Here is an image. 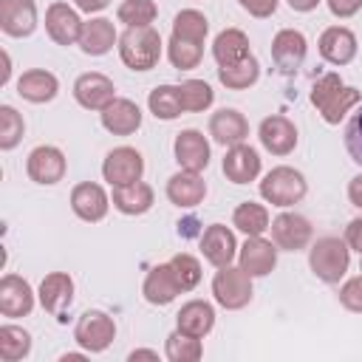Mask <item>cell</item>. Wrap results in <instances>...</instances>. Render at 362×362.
I'll return each mask as SVG.
<instances>
[{"label":"cell","mask_w":362,"mask_h":362,"mask_svg":"<svg viewBox=\"0 0 362 362\" xmlns=\"http://www.w3.org/2000/svg\"><path fill=\"white\" fill-rule=\"evenodd\" d=\"M362 99V93L351 85L342 82L339 74H325L311 85V105L320 110L322 122L328 124H339L345 119V113Z\"/></svg>","instance_id":"6da1fadb"},{"label":"cell","mask_w":362,"mask_h":362,"mask_svg":"<svg viewBox=\"0 0 362 362\" xmlns=\"http://www.w3.org/2000/svg\"><path fill=\"white\" fill-rule=\"evenodd\" d=\"M119 57L130 71H150L158 65L164 42L161 34L153 25H139V28H124L119 34Z\"/></svg>","instance_id":"7a4b0ae2"},{"label":"cell","mask_w":362,"mask_h":362,"mask_svg":"<svg viewBox=\"0 0 362 362\" xmlns=\"http://www.w3.org/2000/svg\"><path fill=\"white\" fill-rule=\"evenodd\" d=\"M308 192V184H305V175L288 164H280V167H272L263 181H260V198L272 206H294L305 198Z\"/></svg>","instance_id":"3957f363"},{"label":"cell","mask_w":362,"mask_h":362,"mask_svg":"<svg viewBox=\"0 0 362 362\" xmlns=\"http://www.w3.org/2000/svg\"><path fill=\"white\" fill-rule=\"evenodd\" d=\"M308 266L322 283H339L351 266V249L345 238L342 240L334 235L317 238L314 246L308 249Z\"/></svg>","instance_id":"277c9868"},{"label":"cell","mask_w":362,"mask_h":362,"mask_svg":"<svg viewBox=\"0 0 362 362\" xmlns=\"http://www.w3.org/2000/svg\"><path fill=\"white\" fill-rule=\"evenodd\" d=\"M252 274H246L240 266H221L212 277V297L226 311H240L252 300Z\"/></svg>","instance_id":"5b68a950"},{"label":"cell","mask_w":362,"mask_h":362,"mask_svg":"<svg viewBox=\"0 0 362 362\" xmlns=\"http://www.w3.org/2000/svg\"><path fill=\"white\" fill-rule=\"evenodd\" d=\"M74 339L76 345L85 351V354H102L110 348V342L116 339V322L110 314L105 311H85L79 320H76V328H74Z\"/></svg>","instance_id":"8992f818"},{"label":"cell","mask_w":362,"mask_h":362,"mask_svg":"<svg viewBox=\"0 0 362 362\" xmlns=\"http://www.w3.org/2000/svg\"><path fill=\"white\" fill-rule=\"evenodd\" d=\"M65 170H68V161H65V153L54 144H40L28 153L25 158V173L34 184H42V187H51V184H59L65 178Z\"/></svg>","instance_id":"52a82bcc"},{"label":"cell","mask_w":362,"mask_h":362,"mask_svg":"<svg viewBox=\"0 0 362 362\" xmlns=\"http://www.w3.org/2000/svg\"><path fill=\"white\" fill-rule=\"evenodd\" d=\"M144 175V158L136 147H116L102 161V178L110 187H124L133 181H141Z\"/></svg>","instance_id":"ba28073f"},{"label":"cell","mask_w":362,"mask_h":362,"mask_svg":"<svg viewBox=\"0 0 362 362\" xmlns=\"http://www.w3.org/2000/svg\"><path fill=\"white\" fill-rule=\"evenodd\" d=\"M272 240L277 249H286V252H300L311 243V221L300 212H280L274 221H272Z\"/></svg>","instance_id":"9c48e42d"},{"label":"cell","mask_w":362,"mask_h":362,"mask_svg":"<svg viewBox=\"0 0 362 362\" xmlns=\"http://www.w3.org/2000/svg\"><path fill=\"white\" fill-rule=\"evenodd\" d=\"M37 297H40L42 308L62 322L65 314H68V308H71V303H74V277L68 272H48L40 280Z\"/></svg>","instance_id":"30bf717a"},{"label":"cell","mask_w":362,"mask_h":362,"mask_svg":"<svg viewBox=\"0 0 362 362\" xmlns=\"http://www.w3.org/2000/svg\"><path fill=\"white\" fill-rule=\"evenodd\" d=\"M82 20H79V8L57 0L45 8V31L48 37L57 42V45H74L79 42V34H82Z\"/></svg>","instance_id":"8fae6325"},{"label":"cell","mask_w":362,"mask_h":362,"mask_svg":"<svg viewBox=\"0 0 362 362\" xmlns=\"http://www.w3.org/2000/svg\"><path fill=\"white\" fill-rule=\"evenodd\" d=\"M74 99L85 107V110H105L113 99H116V88L113 79L99 74V71H88L82 76H76L74 82Z\"/></svg>","instance_id":"7c38bea8"},{"label":"cell","mask_w":362,"mask_h":362,"mask_svg":"<svg viewBox=\"0 0 362 362\" xmlns=\"http://www.w3.org/2000/svg\"><path fill=\"white\" fill-rule=\"evenodd\" d=\"M238 266L252 277H266L277 266V246L263 235H249L246 243L238 249Z\"/></svg>","instance_id":"4fadbf2b"},{"label":"cell","mask_w":362,"mask_h":362,"mask_svg":"<svg viewBox=\"0 0 362 362\" xmlns=\"http://www.w3.org/2000/svg\"><path fill=\"white\" fill-rule=\"evenodd\" d=\"M305 51H308V40L297 28H280L272 40V59L283 74H294L305 62Z\"/></svg>","instance_id":"5bb4252c"},{"label":"cell","mask_w":362,"mask_h":362,"mask_svg":"<svg viewBox=\"0 0 362 362\" xmlns=\"http://www.w3.org/2000/svg\"><path fill=\"white\" fill-rule=\"evenodd\" d=\"M173 153H175V161L181 170H189V173H204L209 167V141L201 130L195 127H187L175 136L173 141Z\"/></svg>","instance_id":"9a60e30c"},{"label":"cell","mask_w":362,"mask_h":362,"mask_svg":"<svg viewBox=\"0 0 362 362\" xmlns=\"http://www.w3.org/2000/svg\"><path fill=\"white\" fill-rule=\"evenodd\" d=\"M71 209L79 221H88V223H96L107 215L110 209V195L105 192L102 184L96 181H82L71 189Z\"/></svg>","instance_id":"2e32d148"},{"label":"cell","mask_w":362,"mask_h":362,"mask_svg":"<svg viewBox=\"0 0 362 362\" xmlns=\"http://www.w3.org/2000/svg\"><path fill=\"white\" fill-rule=\"evenodd\" d=\"M238 238L229 226L223 223H209L201 235V255L206 263H212L215 269L221 266H229L235 257H238Z\"/></svg>","instance_id":"e0dca14e"},{"label":"cell","mask_w":362,"mask_h":362,"mask_svg":"<svg viewBox=\"0 0 362 362\" xmlns=\"http://www.w3.org/2000/svg\"><path fill=\"white\" fill-rule=\"evenodd\" d=\"M320 57L331 65H348L354 62L356 51H359V42H356V34L348 28V25H328L322 34H320Z\"/></svg>","instance_id":"ac0fdd59"},{"label":"cell","mask_w":362,"mask_h":362,"mask_svg":"<svg viewBox=\"0 0 362 362\" xmlns=\"http://www.w3.org/2000/svg\"><path fill=\"white\" fill-rule=\"evenodd\" d=\"M257 139L260 144L272 153V156H288L294 147H297V127L288 116H266L257 127Z\"/></svg>","instance_id":"d6986e66"},{"label":"cell","mask_w":362,"mask_h":362,"mask_svg":"<svg viewBox=\"0 0 362 362\" xmlns=\"http://www.w3.org/2000/svg\"><path fill=\"white\" fill-rule=\"evenodd\" d=\"M34 308V288L20 274H3L0 280V314L3 317H28Z\"/></svg>","instance_id":"ffe728a7"},{"label":"cell","mask_w":362,"mask_h":362,"mask_svg":"<svg viewBox=\"0 0 362 362\" xmlns=\"http://www.w3.org/2000/svg\"><path fill=\"white\" fill-rule=\"evenodd\" d=\"M223 175L232 181V184H249L260 175V156L252 144L240 141L235 147H226V156H223Z\"/></svg>","instance_id":"44dd1931"},{"label":"cell","mask_w":362,"mask_h":362,"mask_svg":"<svg viewBox=\"0 0 362 362\" xmlns=\"http://www.w3.org/2000/svg\"><path fill=\"white\" fill-rule=\"evenodd\" d=\"M0 28L8 37H28L37 28L34 0H0Z\"/></svg>","instance_id":"7402d4cb"},{"label":"cell","mask_w":362,"mask_h":362,"mask_svg":"<svg viewBox=\"0 0 362 362\" xmlns=\"http://www.w3.org/2000/svg\"><path fill=\"white\" fill-rule=\"evenodd\" d=\"M209 136L223 144V147H235L240 141L249 139V122L240 110L235 107H221L209 116Z\"/></svg>","instance_id":"603a6c76"},{"label":"cell","mask_w":362,"mask_h":362,"mask_svg":"<svg viewBox=\"0 0 362 362\" xmlns=\"http://www.w3.org/2000/svg\"><path fill=\"white\" fill-rule=\"evenodd\" d=\"M167 198L181 209H192L206 198V181L201 178V173L178 170L175 175L167 178Z\"/></svg>","instance_id":"cb8c5ba5"},{"label":"cell","mask_w":362,"mask_h":362,"mask_svg":"<svg viewBox=\"0 0 362 362\" xmlns=\"http://www.w3.org/2000/svg\"><path fill=\"white\" fill-rule=\"evenodd\" d=\"M102 127L113 136H133L141 127V107L133 99L116 96L105 110H102Z\"/></svg>","instance_id":"d4e9b609"},{"label":"cell","mask_w":362,"mask_h":362,"mask_svg":"<svg viewBox=\"0 0 362 362\" xmlns=\"http://www.w3.org/2000/svg\"><path fill=\"white\" fill-rule=\"evenodd\" d=\"M141 294H144V300L150 305H170L178 294H184L181 286H178V280H175V274H173V269H170V260L167 263H158V266H153L147 272L144 286H141Z\"/></svg>","instance_id":"484cf974"},{"label":"cell","mask_w":362,"mask_h":362,"mask_svg":"<svg viewBox=\"0 0 362 362\" xmlns=\"http://www.w3.org/2000/svg\"><path fill=\"white\" fill-rule=\"evenodd\" d=\"M116 42H119V34H116L113 20H107V17H90L82 25V34H79V42L76 45L88 57H105Z\"/></svg>","instance_id":"4316f807"},{"label":"cell","mask_w":362,"mask_h":362,"mask_svg":"<svg viewBox=\"0 0 362 362\" xmlns=\"http://www.w3.org/2000/svg\"><path fill=\"white\" fill-rule=\"evenodd\" d=\"M175 328L181 334H189V337L204 339L215 328V308H212V303H206V300H189V303H184L178 308V314H175Z\"/></svg>","instance_id":"83f0119b"},{"label":"cell","mask_w":362,"mask_h":362,"mask_svg":"<svg viewBox=\"0 0 362 362\" xmlns=\"http://www.w3.org/2000/svg\"><path fill=\"white\" fill-rule=\"evenodd\" d=\"M59 90V79L45 71V68H31V71H23V76L17 79V93L31 102V105H45L57 96Z\"/></svg>","instance_id":"f1b7e54d"},{"label":"cell","mask_w":362,"mask_h":362,"mask_svg":"<svg viewBox=\"0 0 362 362\" xmlns=\"http://www.w3.org/2000/svg\"><path fill=\"white\" fill-rule=\"evenodd\" d=\"M156 201V192L150 184L144 181H133V184H124V187H113V195H110V204L122 212V215H144Z\"/></svg>","instance_id":"f546056e"},{"label":"cell","mask_w":362,"mask_h":362,"mask_svg":"<svg viewBox=\"0 0 362 362\" xmlns=\"http://www.w3.org/2000/svg\"><path fill=\"white\" fill-rule=\"evenodd\" d=\"M249 54V37L240 28H223L212 42V57L218 65H235Z\"/></svg>","instance_id":"4dcf8cb0"},{"label":"cell","mask_w":362,"mask_h":362,"mask_svg":"<svg viewBox=\"0 0 362 362\" xmlns=\"http://www.w3.org/2000/svg\"><path fill=\"white\" fill-rule=\"evenodd\" d=\"M232 226L240 229L246 238L249 235H263L269 226H272V218H269V209L257 201H240L232 212Z\"/></svg>","instance_id":"1f68e13d"},{"label":"cell","mask_w":362,"mask_h":362,"mask_svg":"<svg viewBox=\"0 0 362 362\" xmlns=\"http://www.w3.org/2000/svg\"><path fill=\"white\" fill-rule=\"evenodd\" d=\"M257 76H260V62L252 54L235 65H218V79L229 90H246L257 82Z\"/></svg>","instance_id":"d6a6232c"},{"label":"cell","mask_w":362,"mask_h":362,"mask_svg":"<svg viewBox=\"0 0 362 362\" xmlns=\"http://www.w3.org/2000/svg\"><path fill=\"white\" fill-rule=\"evenodd\" d=\"M147 107L156 119H164V122H173L184 113L181 107V96H178V85H158L150 90L147 96Z\"/></svg>","instance_id":"836d02e7"},{"label":"cell","mask_w":362,"mask_h":362,"mask_svg":"<svg viewBox=\"0 0 362 362\" xmlns=\"http://www.w3.org/2000/svg\"><path fill=\"white\" fill-rule=\"evenodd\" d=\"M31 354V334L20 325L6 322L0 328V359L3 362H20Z\"/></svg>","instance_id":"e575fe53"},{"label":"cell","mask_w":362,"mask_h":362,"mask_svg":"<svg viewBox=\"0 0 362 362\" xmlns=\"http://www.w3.org/2000/svg\"><path fill=\"white\" fill-rule=\"evenodd\" d=\"M178 96H181L184 113H201V110L212 107V102H215V90L204 79H184L178 85Z\"/></svg>","instance_id":"d590c367"},{"label":"cell","mask_w":362,"mask_h":362,"mask_svg":"<svg viewBox=\"0 0 362 362\" xmlns=\"http://www.w3.org/2000/svg\"><path fill=\"white\" fill-rule=\"evenodd\" d=\"M201 57H204V42L181 40V37H173V34H170L167 59L173 62V68H178V71H192V68H198Z\"/></svg>","instance_id":"8d00e7d4"},{"label":"cell","mask_w":362,"mask_h":362,"mask_svg":"<svg viewBox=\"0 0 362 362\" xmlns=\"http://www.w3.org/2000/svg\"><path fill=\"white\" fill-rule=\"evenodd\" d=\"M164 356L170 362H198L204 356V345L198 337H189V334H181L178 328L167 337L164 342Z\"/></svg>","instance_id":"74e56055"},{"label":"cell","mask_w":362,"mask_h":362,"mask_svg":"<svg viewBox=\"0 0 362 362\" xmlns=\"http://www.w3.org/2000/svg\"><path fill=\"white\" fill-rule=\"evenodd\" d=\"M206 34H209V20L198 8H184V11L175 14V20H173V37L204 42Z\"/></svg>","instance_id":"f35d334b"},{"label":"cell","mask_w":362,"mask_h":362,"mask_svg":"<svg viewBox=\"0 0 362 362\" xmlns=\"http://www.w3.org/2000/svg\"><path fill=\"white\" fill-rule=\"evenodd\" d=\"M119 23H124L127 28H139V25H153L158 17V6L156 0H124L116 8Z\"/></svg>","instance_id":"ab89813d"},{"label":"cell","mask_w":362,"mask_h":362,"mask_svg":"<svg viewBox=\"0 0 362 362\" xmlns=\"http://www.w3.org/2000/svg\"><path fill=\"white\" fill-rule=\"evenodd\" d=\"M25 122L11 105H0V150H14L23 141Z\"/></svg>","instance_id":"60d3db41"},{"label":"cell","mask_w":362,"mask_h":362,"mask_svg":"<svg viewBox=\"0 0 362 362\" xmlns=\"http://www.w3.org/2000/svg\"><path fill=\"white\" fill-rule=\"evenodd\" d=\"M170 269L181 286V291H192L201 283V260L192 257L189 252H178L170 257Z\"/></svg>","instance_id":"b9f144b4"},{"label":"cell","mask_w":362,"mask_h":362,"mask_svg":"<svg viewBox=\"0 0 362 362\" xmlns=\"http://www.w3.org/2000/svg\"><path fill=\"white\" fill-rule=\"evenodd\" d=\"M345 150H348L351 161L362 167V110H356L351 116V122L345 124Z\"/></svg>","instance_id":"7bdbcfd3"},{"label":"cell","mask_w":362,"mask_h":362,"mask_svg":"<svg viewBox=\"0 0 362 362\" xmlns=\"http://www.w3.org/2000/svg\"><path fill=\"white\" fill-rule=\"evenodd\" d=\"M339 303L348 311L362 314V274H356V277H351V280H345L339 286Z\"/></svg>","instance_id":"ee69618b"},{"label":"cell","mask_w":362,"mask_h":362,"mask_svg":"<svg viewBox=\"0 0 362 362\" xmlns=\"http://www.w3.org/2000/svg\"><path fill=\"white\" fill-rule=\"evenodd\" d=\"M238 3H240L243 11H249L257 20H266L277 11V0H238Z\"/></svg>","instance_id":"f6af8a7d"},{"label":"cell","mask_w":362,"mask_h":362,"mask_svg":"<svg viewBox=\"0 0 362 362\" xmlns=\"http://www.w3.org/2000/svg\"><path fill=\"white\" fill-rule=\"evenodd\" d=\"M325 3H328V11H331L334 17H339V20L354 17V14L362 8V0H325Z\"/></svg>","instance_id":"bcb514c9"},{"label":"cell","mask_w":362,"mask_h":362,"mask_svg":"<svg viewBox=\"0 0 362 362\" xmlns=\"http://www.w3.org/2000/svg\"><path fill=\"white\" fill-rule=\"evenodd\" d=\"M345 243H348V249H354V252L362 255V218H354L345 226Z\"/></svg>","instance_id":"7dc6e473"},{"label":"cell","mask_w":362,"mask_h":362,"mask_svg":"<svg viewBox=\"0 0 362 362\" xmlns=\"http://www.w3.org/2000/svg\"><path fill=\"white\" fill-rule=\"evenodd\" d=\"M348 201H351L356 209H362V173L348 181Z\"/></svg>","instance_id":"c3c4849f"},{"label":"cell","mask_w":362,"mask_h":362,"mask_svg":"<svg viewBox=\"0 0 362 362\" xmlns=\"http://www.w3.org/2000/svg\"><path fill=\"white\" fill-rule=\"evenodd\" d=\"M74 6L79 11H85V14H99V11H105L110 6V0H74Z\"/></svg>","instance_id":"681fc988"},{"label":"cell","mask_w":362,"mask_h":362,"mask_svg":"<svg viewBox=\"0 0 362 362\" xmlns=\"http://www.w3.org/2000/svg\"><path fill=\"white\" fill-rule=\"evenodd\" d=\"M286 3H288V6L294 8V11L305 14V11H314V8H317V6L322 3V0H286Z\"/></svg>","instance_id":"f907efd6"},{"label":"cell","mask_w":362,"mask_h":362,"mask_svg":"<svg viewBox=\"0 0 362 362\" xmlns=\"http://www.w3.org/2000/svg\"><path fill=\"white\" fill-rule=\"evenodd\" d=\"M127 359H130V362H136V359H158V354H156V351H147V348H139V351H130Z\"/></svg>","instance_id":"816d5d0a"},{"label":"cell","mask_w":362,"mask_h":362,"mask_svg":"<svg viewBox=\"0 0 362 362\" xmlns=\"http://www.w3.org/2000/svg\"><path fill=\"white\" fill-rule=\"evenodd\" d=\"M359 257H362V255H359ZM359 272H362V260H359Z\"/></svg>","instance_id":"f5cc1de1"}]
</instances>
